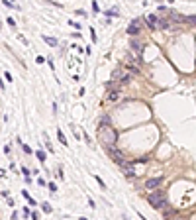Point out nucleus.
I'll list each match as a JSON object with an SVG mask.
<instances>
[{"mask_svg":"<svg viewBox=\"0 0 196 220\" xmlns=\"http://www.w3.org/2000/svg\"><path fill=\"white\" fill-rule=\"evenodd\" d=\"M98 138H100V142L106 146V149L116 147V132L110 126H100L98 128Z\"/></svg>","mask_w":196,"mask_h":220,"instance_id":"nucleus-1","label":"nucleus"},{"mask_svg":"<svg viewBox=\"0 0 196 220\" xmlns=\"http://www.w3.org/2000/svg\"><path fill=\"white\" fill-rule=\"evenodd\" d=\"M147 201H149V205L153 206V208H165L167 206V195L163 191H153L149 197H147Z\"/></svg>","mask_w":196,"mask_h":220,"instance_id":"nucleus-2","label":"nucleus"},{"mask_svg":"<svg viewBox=\"0 0 196 220\" xmlns=\"http://www.w3.org/2000/svg\"><path fill=\"white\" fill-rule=\"evenodd\" d=\"M128 34H130V35H134V37L141 34V20H137V18H135L134 22L128 26Z\"/></svg>","mask_w":196,"mask_h":220,"instance_id":"nucleus-3","label":"nucleus"},{"mask_svg":"<svg viewBox=\"0 0 196 220\" xmlns=\"http://www.w3.org/2000/svg\"><path fill=\"white\" fill-rule=\"evenodd\" d=\"M108 153L112 155V159H114V161L118 163V165H122V163H124V153H122L118 147H112V149H108Z\"/></svg>","mask_w":196,"mask_h":220,"instance_id":"nucleus-4","label":"nucleus"},{"mask_svg":"<svg viewBox=\"0 0 196 220\" xmlns=\"http://www.w3.org/2000/svg\"><path fill=\"white\" fill-rule=\"evenodd\" d=\"M159 20H161L159 16H155V14H149V16L145 18V22H147V26H149L151 30H157V28H159Z\"/></svg>","mask_w":196,"mask_h":220,"instance_id":"nucleus-5","label":"nucleus"},{"mask_svg":"<svg viewBox=\"0 0 196 220\" xmlns=\"http://www.w3.org/2000/svg\"><path fill=\"white\" fill-rule=\"evenodd\" d=\"M143 47H145V44H143V41H139L137 37L131 39V49H134L135 53H141V51H143Z\"/></svg>","mask_w":196,"mask_h":220,"instance_id":"nucleus-6","label":"nucleus"},{"mask_svg":"<svg viewBox=\"0 0 196 220\" xmlns=\"http://www.w3.org/2000/svg\"><path fill=\"white\" fill-rule=\"evenodd\" d=\"M161 183H163V177H157V179H149V181L145 183V187L151 191V189H157V187L161 185Z\"/></svg>","mask_w":196,"mask_h":220,"instance_id":"nucleus-7","label":"nucleus"},{"mask_svg":"<svg viewBox=\"0 0 196 220\" xmlns=\"http://www.w3.org/2000/svg\"><path fill=\"white\" fill-rule=\"evenodd\" d=\"M120 96H122L120 90H114V93H108L106 100H108V102H116V100H120Z\"/></svg>","mask_w":196,"mask_h":220,"instance_id":"nucleus-8","label":"nucleus"},{"mask_svg":"<svg viewBox=\"0 0 196 220\" xmlns=\"http://www.w3.org/2000/svg\"><path fill=\"white\" fill-rule=\"evenodd\" d=\"M163 214H165V218H167V220H171V218H174V216H177V210H174V208H169V206H165V208H163Z\"/></svg>","mask_w":196,"mask_h":220,"instance_id":"nucleus-9","label":"nucleus"},{"mask_svg":"<svg viewBox=\"0 0 196 220\" xmlns=\"http://www.w3.org/2000/svg\"><path fill=\"white\" fill-rule=\"evenodd\" d=\"M106 89H108V93L120 90V83H116V81H110V83H106Z\"/></svg>","mask_w":196,"mask_h":220,"instance_id":"nucleus-10","label":"nucleus"},{"mask_svg":"<svg viewBox=\"0 0 196 220\" xmlns=\"http://www.w3.org/2000/svg\"><path fill=\"white\" fill-rule=\"evenodd\" d=\"M130 81H131V75H130V73H124V75L120 77V87H122V85H128Z\"/></svg>","mask_w":196,"mask_h":220,"instance_id":"nucleus-11","label":"nucleus"},{"mask_svg":"<svg viewBox=\"0 0 196 220\" xmlns=\"http://www.w3.org/2000/svg\"><path fill=\"white\" fill-rule=\"evenodd\" d=\"M110 124H112V120H110V116H102V118H100V126H110Z\"/></svg>","mask_w":196,"mask_h":220,"instance_id":"nucleus-12","label":"nucleus"},{"mask_svg":"<svg viewBox=\"0 0 196 220\" xmlns=\"http://www.w3.org/2000/svg\"><path fill=\"white\" fill-rule=\"evenodd\" d=\"M120 77H122V69H116L112 73V81H116V79H120Z\"/></svg>","mask_w":196,"mask_h":220,"instance_id":"nucleus-13","label":"nucleus"},{"mask_svg":"<svg viewBox=\"0 0 196 220\" xmlns=\"http://www.w3.org/2000/svg\"><path fill=\"white\" fill-rule=\"evenodd\" d=\"M43 210H45V212H51V206L47 205V202H45V205H43Z\"/></svg>","mask_w":196,"mask_h":220,"instance_id":"nucleus-14","label":"nucleus"},{"mask_svg":"<svg viewBox=\"0 0 196 220\" xmlns=\"http://www.w3.org/2000/svg\"><path fill=\"white\" fill-rule=\"evenodd\" d=\"M171 220H184V218H178V216H174V218H171Z\"/></svg>","mask_w":196,"mask_h":220,"instance_id":"nucleus-15","label":"nucleus"}]
</instances>
